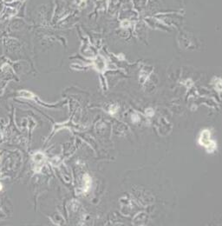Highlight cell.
<instances>
[{
	"instance_id": "1",
	"label": "cell",
	"mask_w": 222,
	"mask_h": 226,
	"mask_svg": "<svg viewBox=\"0 0 222 226\" xmlns=\"http://www.w3.org/2000/svg\"><path fill=\"white\" fill-rule=\"evenodd\" d=\"M199 144L204 145L205 147H211V144L214 145V144L210 139V131L209 130H204L202 132L200 138H199Z\"/></svg>"
},
{
	"instance_id": "2",
	"label": "cell",
	"mask_w": 222,
	"mask_h": 226,
	"mask_svg": "<svg viewBox=\"0 0 222 226\" xmlns=\"http://www.w3.org/2000/svg\"><path fill=\"white\" fill-rule=\"evenodd\" d=\"M0 189H1V185H0Z\"/></svg>"
}]
</instances>
